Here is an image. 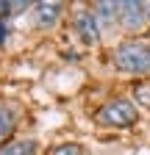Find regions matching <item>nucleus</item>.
Wrapping results in <instances>:
<instances>
[{
    "instance_id": "6e6552de",
    "label": "nucleus",
    "mask_w": 150,
    "mask_h": 155,
    "mask_svg": "<svg viewBox=\"0 0 150 155\" xmlns=\"http://www.w3.org/2000/svg\"><path fill=\"white\" fill-rule=\"evenodd\" d=\"M50 155H81V147L78 144H59V147H53Z\"/></svg>"
},
{
    "instance_id": "1a4fd4ad",
    "label": "nucleus",
    "mask_w": 150,
    "mask_h": 155,
    "mask_svg": "<svg viewBox=\"0 0 150 155\" xmlns=\"http://www.w3.org/2000/svg\"><path fill=\"white\" fill-rule=\"evenodd\" d=\"M145 17H147V19H150V3H147V6H145Z\"/></svg>"
},
{
    "instance_id": "39448f33",
    "label": "nucleus",
    "mask_w": 150,
    "mask_h": 155,
    "mask_svg": "<svg viewBox=\"0 0 150 155\" xmlns=\"http://www.w3.org/2000/svg\"><path fill=\"white\" fill-rule=\"evenodd\" d=\"M33 14H36V25H53L56 22V17L61 14V6L59 3H39L33 8Z\"/></svg>"
},
{
    "instance_id": "f257e3e1",
    "label": "nucleus",
    "mask_w": 150,
    "mask_h": 155,
    "mask_svg": "<svg viewBox=\"0 0 150 155\" xmlns=\"http://www.w3.org/2000/svg\"><path fill=\"white\" fill-rule=\"evenodd\" d=\"M111 58H114V67L122 72H147L150 69V47L142 42H122Z\"/></svg>"
},
{
    "instance_id": "20e7f679",
    "label": "nucleus",
    "mask_w": 150,
    "mask_h": 155,
    "mask_svg": "<svg viewBox=\"0 0 150 155\" xmlns=\"http://www.w3.org/2000/svg\"><path fill=\"white\" fill-rule=\"evenodd\" d=\"M75 28H78L84 42H97V19L92 11H78L75 14Z\"/></svg>"
},
{
    "instance_id": "f03ea898",
    "label": "nucleus",
    "mask_w": 150,
    "mask_h": 155,
    "mask_svg": "<svg viewBox=\"0 0 150 155\" xmlns=\"http://www.w3.org/2000/svg\"><path fill=\"white\" fill-rule=\"evenodd\" d=\"M97 122L108 125V127H128L136 122V105L125 100V97H117V100H108L100 111H97Z\"/></svg>"
},
{
    "instance_id": "7ed1b4c3",
    "label": "nucleus",
    "mask_w": 150,
    "mask_h": 155,
    "mask_svg": "<svg viewBox=\"0 0 150 155\" xmlns=\"http://www.w3.org/2000/svg\"><path fill=\"white\" fill-rule=\"evenodd\" d=\"M117 17H120V22L128 28V31H136L139 25H142V19H145V6L142 3H120V8H117Z\"/></svg>"
},
{
    "instance_id": "0eeeda50",
    "label": "nucleus",
    "mask_w": 150,
    "mask_h": 155,
    "mask_svg": "<svg viewBox=\"0 0 150 155\" xmlns=\"http://www.w3.org/2000/svg\"><path fill=\"white\" fill-rule=\"evenodd\" d=\"M11 130H14V114H11L6 105H0V139L9 136Z\"/></svg>"
},
{
    "instance_id": "423d86ee",
    "label": "nucleus",
    "mask_w": 150,
    "mask_h": 155,
    "mask_svg": "<svg viewBox=\"0 0 150 155\" xmlns=\"http://www.w3.org/2000/svg\"><path fill=\"white\" fill-rule=\"evenodd\" d=\"M33 152H36V141H31V139L0 144V155H33Z\"/></svg>"
}]
</instances>
